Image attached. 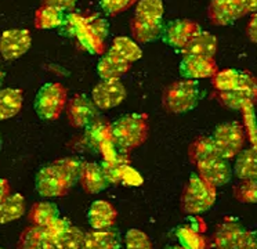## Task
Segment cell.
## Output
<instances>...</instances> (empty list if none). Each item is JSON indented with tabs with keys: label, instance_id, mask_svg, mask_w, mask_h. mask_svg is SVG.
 Masks as SVG:
<instances>
[{
	"label": "cell",
	"instance_id": "6da1fadb",
	"mask_svg": "<svg viewBox=\"0 0 257 249\" xmlns=\"http://www.w3.org/2000/svg\"><path fill=\"white\" fill-rule=\"evenodd\" d=\"M188 156L192 165L198 169V175L214 187L227 184L232 177V169L228 159L218 154L212 137L201 136L191 143Z\"/></svg>",
	"mask_w": 257,
	"mask_h": 249
},
{
	"label": "cell",
	"instance_id": "7a4b0ae2",
	"mask_svg": "<svg viewBox=\"0 0 257 249\" xmlns=\"http://www.w3.org/2000/svg\"><path fill=\"white\" fill-rule=\"evenodd\" d=\"M150 121L146 114H128L111 123V138L117 152L126 154L146 143Z\"/></svg>",
	"mask_w": 257,
	"mask_h": 249
},
{
	"label": "cell",
	"instance_id": "3957f363",
	"mask_svg": "<svg viewBox=\"0 0 257 249\" xmlns=\"http://www.w3.org/2000/svg\"><path fill=\"white\" fill-rule=\"evenodd\" d=\"M217 198L216 187L199 175H191L181 195V209L188 215H199L212 208Z\"/></svg>",
	"mask_w": 257,
	"mask_h": 249
},
{
	"label": "cell",
	"instance_id": "277c9868",
	"mask_svg": "<svg viewBox=\"0 0 257 249\" xmlns=\"http://www.w3.org/2000/svg\"><path fill=\"white\" fill-rule=\"evenodd\" d=\"M199 96L201 92L198 80H176L165 89L162 105L170 114H185L198 105Z\"/></svg>",
	"mask_w": 257,
	"mask_h": 249
},
{
	"label": "cell",
	"instance_id": "5b68a950",
	"mask_svg": "<svg viewBox=\"0 0 257 249\" xmlns=\"http://www.w3.org/2000/svg\"><path fill=\"white\" fill-rule=\"evenodd\" d=\"M67 89L64 88L61 83H46L36 94L35 111L42 119L54 121L57 118H60L62 111L67 107Z\"/></svg>",
	"mask_w": 257,
	"mask_h": 249
},
{
	"label": "cell",
	"instance_id": "8992f818",
	"mask_svg": "<svg viewBox=\"0 0 257 249\" xmlns=\"http://www.w3.org/2000/svg\"><path fill=\"white\" fill-rule=\"evenodd\" d=\"M65 28V32L68 36H73L78 40L79 46L90 54L101 55L105 50V40L97 35L91 29L86 18L79 13H69L65 16V21L62 24Z\"/></svg>",
	"mask_w": 257,
	"mask_h": 249
},
{
	"label": "cell",
	"instance_id": "52a82bcc",
	"mask_svg": "<svg viewBox=\"0 0 257 249\" xmlns=\"http://www.w3.org/2000/svg\"><path fill=\"white\" fill-rule=\"evenodd\" d=\"M212 140L218 154L225 159H232L243 149L246 141L245 127L239 122H225L213 132Z\"/></svg>",
	"mask_w": 257,
	"mask_h": 249
},
{
	"label": "cell",
	"instance_id": "ba28073f",
	"mask_svg": "<svg viewBox=\"0 0 257 249\" xmlns=\"http://www.w3.org/2000/svg\"><path fill=\"white\" fill-rule=\"evenodd\" d=\"M72 186L67 173L54 162L42 168L36 175V191L43 198L64 197Z\"/></svg>",
	"mask_w": 257,
	"mask_h": 249
},
{
	"label": "cell",
	"instance_id": "9c48e42d",
	"mask_svg": "<svg viewBox=\"0 0 257 249\" xmlns=\"http://www.w3.org/2000/svg\"><path fill=\"white\" fill-rule=\"evenodd\" d=\"M201 32V27L195 21L174 20V21L169 22L166 27H163L161 36L166 44L172 46L174 49L183 50L196 35H199Z\"/></svg>",
	"mask_w": 257,
	"mask_h": 249
},
{
	"label": "cell",
	"instance_id": "30bf717a",
	"mask_svg": "<svg viewBox=\"0 0 257 249\" xmlns=\"http://www.w3.org/2000/svg\"><path fill=\"white\" fill-rule=\"evenodd\" d=\"M126 94V88L119 79H108L95 85L91 92V100L97 108L111 110L122 104Z\"/></svg>",
	"mask_w": 257,
	"mask_h": 249
},
{
	"label": "cell",
	"instance_id": "8fae6325",
	"mask_svg": "<svg viewBox=\"0 0 257 249\" xmlns=\"http://www.w3.org/2000/svg\"><path fill=\"white\" fill-rule=\"evenodd\" d=\"M32 44V36L28 29H9L0 36V54L6 60L21 58Z\"/></svg>",
	"mask_w": 257,
	"mask_h": 249
},
{
	"label": "cell",
	"instance_id": "7c38bea8",
	"mask_svg": "<svg viewBox=\"0 0 257 249\" xmlns=\"http://www.w3.org/2000/svg\"><path fill=\"white\" fill-rule=\"evenodd\" d=\"M246 14L243 0H212L207 7L209 20L218 27H225Z\"/></svg>",
	"mask_w": 257,
	"mask_h": 249
},
{
	"label": "cell",
	"instance_id": "4fadbf2b",
	"mask_svg": "<svg viewBox=\"0 0 257 249\" xmlns=\"http://www.w3.org/2000/svg\"><path fill=\"white\" fill-rule=\"evenodd\" d=\"M97 107L93 100L84 94H75L67 103L68 122L73 127H86L97 118Z\"/></svg>",
	"mask_w": 257,
	"mask_h": 249
},
{
	"label": "cell",
	"instance_id": "5bb4252c",
	"mask_svg": "<svg viewBox=\"0 0 257 249\" xmlns=\"http://www.w3.org/2000/svg\"><path fill=\"white\" fill-rule=\"evenodd\" d=\"M217 71L218 66L213 57L184 55L180 62V75L191 80L212 77Z\"/></svg>",
	"mask_w": 257,
	"mask_h": 249
},
{
	"label": "cell",
	"instance_id": "9a60e30c",
	"mask_svg": "<svg viewBox=\"0 0 257 249\" xmlns=\"http://www.w3.org/2000/svg\"><path fill=\"white\" fill-rule=\"evenodd\" d=\"M246 228L234 217H225L216 228L213 242L216 249H238Z\"/></svg>",
	"mask_w": 257,
	"mask_h": 249
},
{
	"label": "cell",
	"instance_id": "2e32d148",
	"mask_svg": "<svg viewBox=\"0 0 257 249\" xmlns=\"http://www.w3.org/2000/svg\"><path fill=\"white\" fill-rule=\"evenodd\" d=\"M116 219L117 210L115 209V206L104 199H98L93 202L87 210V221L90 227L95 231L109 230L115 226Z\"/></svg>",
	"mask_w": 257,
	"mask_h": 249
},
{
	"label": "cell",
	"instance_id": "e0dca14e",
	"mask_svg": "<svg viewBox=\"0 0 257 249\" xmlns=\"http://www.w3.org/2000/svg\"><path fill=\"white\" fill-rule=\"evenodd\" d=\"M84 140H86L87 145L95 151H102L108 145H112L111 123L102 118L93 119L86 126Z\"/></svg>",
	"mask_w": 257,
	"mask_h": 249
},
{
	"label": "cell",
	"instance_id": "ac0fdd59",
	"mask_svg": "<svg viewBox=\"0 0 257 249\" xmlns=\"http://www.w3.org/2000/svg\"><path fill=\"white\" fill-rule=\"evenodd\" d=\"M79 183L87 194H98L109 186L101 166L94 162H83Z\"/></svg>",
	"mask_w": 257,
	"mask_h": 249
},
{
	"label": "cell",
	"instance_id": "d6986e66",
	"mask_svg": "<svg viewBox=\"0 0 257 249\" xmlns=\"http://www.w3.org/2000/svg\"><path fill=\"white\" fill-rule=\"evenodd\" d=\"M60 217V209L56 204L49 201L36 202L31 206L28 212L29 223L35 227L46 228L49 227L54 220Z\"/></svg>",
	"mask_w": 257,
	"mask_h": 249
},
{
	"label": "cell",
	"instance_id": "ffe728a7",
	"mask_svg": "<svg viewBox=\"0 0 257 249\" xmlns=\"http://www.w3.org/2000/svg\"><path fill=\"white\" fill-rule=\"evenodd\" d=\"M132 64H128L126 61L117 58L116 55L111 54L109 51H106L97 64V73L102 80L108 79H120V77L127 73Z\"/></svg>",
	"mask_w": 257,
	"mask_h": 249
},
{
	"label": "cell",
	"instance_id": "44dd1931",
	"mask_svg": "<svg viewBox=\"0 0 257 249\" xmlns=\"http://www.w3.org/2000/svg\"><path fill=\"white\" fill-rule=\"evenodd\" d=\"M100 166L109 184L122 183L126 177V173L132 169L127 155L120 154V152H116L115 155H112L111 158L104 159Z\"/></svg>",
	"mask_w": 257,
	"mask_h": 249
},
{
	"label": "cell",
	"instance_id": "7402d4cb",
	"mask_svg": "<svg viewBox=\"0 0 257 249\" xmlns=\"http://www.w3.org/2000/svg\"><path fill=\"white\" fill-rule=\"evenodd\" d=\"M181 53L183 55H202V57L214 58L217 53V39L210 32L202 31L181 50Z\"/></svg>",
	"mask_w": 257,
	"mask_h": 249
},
{
	"label": "cell",
	"instance_id": "603a6c76",
	"mask_svg": "<svg viewBox=\"0 0 257 249\" xmlns=\"http://www.w3.org/2000/svg\"><path fill=\"white\" fill-rule=\"evenodd\" d=\"M235 158H236L234 165L235 176L240 180L257 179V145L242 149Z\"/></svg>",
	"mask_w": 257,
	"mask_h": 249
},
{
	"label": "cell",
	"instance_id": "cb8c5ba5",
	"mask_svg": "<svg viewBox=\"0 0 257 249\" xmlns=\"http://www.w3.org/2000/svg\"><path fill=\"white\" fill-rule=\"evenodd\" d=\"M18 249H54L45 228L31 226L25 228L18 239Z\"/></svg>",
	"mask_w": 257,
	"mask_h": 249
},
{
	"label": "cell",
	"instance_id": "d4e9b609",
	"mask_svg": "<svg viewBox=\"0 0 257 249\" xmlns=\"http://www.w3.org/2000/svg\"><path fill=\"white\" fill-rule=\"evenodd\" d=\"M174 235L184 249H207L205 232L199 231L198 228L192 227L187 221L185 224H180L179 227H176Z\"/></svg>",
	"mask_w": 257,
	"mask_h": 249
},
{
	"label": "cell",
	"instance_id": "484cf974",
	"mask_svg": "<svg viewBox=\"0 0 257 249\" xmlns=\"http://www.w3.org/2000/svg\"><path fill=\"white\" fill-rule=\"evenodd\" d=\"M23 92L20 89H2L0 90V121L16 116L23 108Z\"/></svg>",
	"mask_w": 257,
	"mask_h": 249
},
{
	"label": "cell",
	"instance_id": "4316f807",
	"mask_svg": "<svg viewBox=\"0 0 257 249\" xmlns=\"http://www.w3.org/2000/svg\"><path fill=\"white\" fill-rule=\"evenodd\" d=\"M120 241L116 231L109 230H93L84 235L82 249H119Z\"/></svg>",
	"mask_w": 257,
	"mask_h": 249
},
{
	"label": "cell",
	"instance_id": "83f0119b",
	"mask_svg": "<svg viewBox=\"0 0 257 249\" xmlns=\"http://www.w3.org/2000/svg\"><path fill=\"white\" fill-rule=\"evenodd\" d=\"M108 51L128 64L139 61L143 57V50L140 46L136 43L135 40L126 38V36H119V38L113 39Z\"/></svg>",
	"mask_w": 257,
	"mask_h": 249
},
{
	"label": "cell",
	"instance_id": "f1b7e54d",
	"mask_svg": "<svg viewBox=\"0 0 257 249\" xmlns=\"http://www.w3.org/2000/svg\"><path fill=\"white\" fill-rule=\"evenodd\" d=\"M163 13L162 0H139L133 18L150 24H162Z\"/></svg>",
	"mask_w": 257,
	"mask_h": 249
},
{
	"label": "cell",
	"instance_id": "f546056e",
	"mask_svg": "<svg viewBox=\"0 0 257 249\" xmlns=\"http://www.w3.org/2000/svg\"><path fill=\"white\" fill-rule=\"evenodd\" d=\"M65 13L51 6L42 5L35 13V27L38 29H54L62 27L65 21Z\"/></svg>",
	"mask_w": 257,
	"mask_h": 249
},
{
	"label": "cell",
	"instance_id": "4dcf8cb0",
	"mask_svg": "<svg viewBox=\"0 0 257 249\" xmlns=\"http://www.w3.org/2000/svg\"><path fill=\"white\" fill-rule=\"evenodd\" d=\"M25 213V198L21 194H10L0 204V224H7L10 221L20 219Z\"/></svg>",
	"mask_w": 257,
	"mask_h": 249
},
{
	"label": "cell",
	"instance_id": "1f68e13d",
	"mask_svg": "<svg viewBox=\"0 0 257 249\" xmlns=\"http://www.w3.org/2000/svg\"><path fill=\"white\" fill-rule=\"evenodd\" d=\"M130 31L133 38L140 43H150L157 40L163 31V24H150L133 18L130 21Z\"/></svg>",
	"mask_w": 257,
	"mask_h": 249
},
{
	"label": "cell",
	"instance_id": "d6a6232c",
	"mask_svg": "<svg viewBox=\"0 0 257 249\" xmlns=\"http://www.w3.org/2000/svg\"><path fill=\"white\" fill-rule=\"evenodd\" d=\"M239 69L228 68V69H218L210 79H212V86L216 92H228L236 88L239 82Z\"/></svg>",
	"mask_w": 257,
	"mask_h": 249
},
{
	"label": "cell",
	"instance_id": "836d02e7",
	"mask_svg": "<svg viewBox=\"0 0 257 249\" xmlns=\"http://www.w3.org/2000/svg\"><path fill=\"white\" fill-rule=\"evenodd\" d=\"M83 231L80 228H78V227L71 224L53 242V245H54V249H82V246H83Z\"/></svg>",
	"mask_w": 257,
	"mask_h": 249
},
{
	"label": "cell",
	"instance_id": "e575fe53",
	"mask_svg": "<svg viewBox=\"0 0 257 249\" xmlns=\"http://www.w3.org/2000/svg\"><path fill=\"white\" fill-rule=\"evenodd\" d=\"M213 99L217 100L223 107H227V108H231V110H243L245 107L253 105L238 89L228 90V92H216L214 90L213 92Z\"/></svg>",
	"mask_w": 257,
	"mask_h": 249
},
{
	"label": "cell",
	"instance_id": "d590c367",
	"mask_svg": "<svg viewBox=\"0 0 257 249\" xmlns=\"http://www.w3.org/2000/svg\"><path fill=\"white\" fill-rule=\"evenodd\" d=\"M234 198L240 204H257V179H247L234 187Z\"/></svg>",
	"mask_w": 257,
	"mask_h": 249
},
{
	"label": "cell",
	"instance_id": "8d00e7d4",
	"mask_svg": "<svg viewBox=\"0 0 257 249\" xmlns=\"http://www.w3.org/2000/svg\"><path fill=\"white\" fill-rule=\"evenodd\" d=\"M246 99L250 101V104L257 103V77L249 71H240L239 82L236 88Z\"/></svg>",
	"mask_w": 257,
	"mask_h": 249
},
{
	"label": "cell",
	"instance_id": "74e56055",
	"mask_svg": "<svg viewBox=\"0 0 257 249\" xmlns=\"http://www.w3.org/2000/svg\"><path fill=\"white\" fill-rule=\"evenodd\" d=\"M126 249H154L151 239L148 238L146 232L130 228L126 232Z\"/></svg>",
	"mask_w": 257,
	"mask_h": 249
},
{
	"label": "cell",
	"instance_id": "f35d334b",
	"mask_svg": "<svg viewBox=\"0 0 257 249\" xmlns=\"http://www.w3.org/2000/svg\"><path fill=\"white\" fill-rule=\"evenodd\" d=\"M137 2L139 0H100V6L101 10L106 16H117L123 11L128 10Z\"/></svg>",
	"mask_w": 257,
	"mask_h": 249
},
{
	"label": "cell",
	"instance_id": "ab89813d",
	"mask_svg": "<svg viewBox=\"0 0 257 249\" xmlns=\"http://www.w3.org/2000/svg\"><path fill=\"white\" fill-rule=\"evenodd\" d=\"M54 163L60 166L62 171L67 173V176L71 179V182L73 184L79 182V176H80V171H82L83 162H80L76 158H62L60 160H56Z\"/></svg>",
	"mask_w": 257,
	"mask_h": 249
},
{
	"label": "cell",
	"instance_id": "60d3db41",
	"mask_svg": "<svg viewBox=\"0 0 257 249\" xmlns=\"http://www.w3.org/2000/svg\"><path fill=\"white\" fill-rule=\"evenodd\" d=\"M84 18H86L87 24L91 27V29H93L102 40H105L106 36H108V33H109L108 22H106L100 14H97V13H94V14H87V16H84Z\"/></svg>",
	"mask_w": 257,
	"mask_h": 249
},
{
	"label": "cell",
	"instance_id": "b9f144b4",
	"mask_svg": "<svg viewBox=\"0 0 257 249\" xmlns=\"http://www.w3.org/2000/svg\"><path fill=\"white\" fill-rule=\"evenodd\" d=\"M43 5L56 7L58 10L64 11H72L76 6V0H43Z\"/></svg>",
	"mask_w": 257,
	"mask_h": 249
},
{
	"label": "cell",
	"instance_id": "7bdbcfd3",
	"mask_svg": "<svg viewBox=\"0 0 257 249\" xmlns=\"http://www.w3.org/2000/svg\"><path fill=\"white\" fill-rule=\"evenodd\" d=\"M238 249H257V231L246 230Z\"/></svg>",
	"mask_w": 257,
	"mask_h": 249
},
{
	"label": "cell",
	"instance_id": "ee69618b",
	"mask_svg": "<svg viewBox=\"0 0 257 249\" xmlns=\"http://www.w3.org/2000/svg\"><path fill=\"white\" fill-rule=\"evenodd\" d=\"M246 33H247V38L250 39L253 43H257V11L253 13V16L250 17L247 28H246Z\"/></svg>",
	"mask_w": 257,
	"mask_h": 249
},
{
	"label": "cell",
	"instance_id": "f6af8a7d",
	"mask_svg": "<svg viewBox=\"0 0 257 249\" xmlns=\"http://www.w3.org/2000/svg\"><path fill=\"white\" fill-rule=\"evenodd\" d=\"M10 191H12V187H10L9 180H6V179H0V204L12 194Z\"/></svg>",
	"mask_w": 257,
	"mask_h": 249
},
{
	"label": "cell",
	"instance_id": "bcb514c9",
	"mask_svg": "<svg viewBox=\"0 0 257 249\" xmlns=\"http://www.w3.org/2000/svg\"><path fill=\"white\" fill-rule=\"evenodd\" d=\"M243 6L247 13H256L257 11V0H243Z\"/></svg>",
	"mask_w": 257,
	"mask_h": 249
},
{
	"label": "cell",
	"instance_id": "7dc6e473",
	"mask_svg": "<svg viewBox=\"0 0 257 249\" xmlns=\"http://www.w3.org/2000/svg\"><path fill=\"white\" fill-rule=\"evenodd\" d=\"M166 249H184L180 243H177V245H170V246H168Z\"/></svg>",
	"mask_w": 257,
	"mask_h": 249
},
{
	"label": "cell",
	"instance_id": "c3c4849f",
	"mask_svg": "<svg viewBox=\"0 0 257 249\" xmlns=\"http://www.w3.org/2000/svg\"><path fill=\"white\" fill-rule=\"evenodd\" d=\"M3 76H5V75H3V72L0 71V85H2V80H3Z\"/></svg>",
	"mask_w": 257,
	"mask_h": 249
},
{
	"label": "cell",
	"instance_id": "681fc988",
	"mask_svg": "<svg viewBox=\"0 0 257 249\" xmlns=\"http://www.w3.org/2000/svg\"><path fill=\"white\" fill-rule=\"evenodd\" d=\"M0 149H2V138H0Z\"/></svg>",
	"mask_w": 257,
	"mask_h": 249
},
{
	"label": "cell",
	"instance_id": "f907efd6",
	"mask_svg": "<svg viewBox=\"0 0 257 249\" xmlns=\"http://www.w3.org/2000/svg\"><path fill=\"white\" fill-rule=\"evenodd\" d=\"M0 249H2V248H0Z\"/></svg>",
	"mask_w": 257,
	"mask_h": 249
}]
</instances>
